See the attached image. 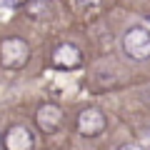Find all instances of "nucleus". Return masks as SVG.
Wrapping results in <instances>:
<instances>
[{"instance_id": "0eeeda50", "label": "nucleus", "mask_w": 150, "mask_h": 150, "mask_svg": "<svg viewBox=\"0 0 150 150\" xmlns=\"http://www.w3.org/2000/svg\"><path fill=\"white\" fill-rule=\"evenodd\" d=\"M25 13L33 20H48L53 15V3L50 0H25Z\"/></svg>"}, {"instance_id": "39448f33", "label": "nucleus", "mask_w": 150, "mask_h": 150, "mask_svg": "<svg viewBox=\"0 0 150 150\" xmlns=\"http://www.w3.org/2000/svg\"><path fill=\"white\" fill-rule=\"evenodd\" d=\"M50 65L58 70H75L83 65V53L73 43H60L50 55Z\"/></svg>"}, {"instance_id": "1a4fd4ad", "label": "nucleus", "mask_w": 150, "mask_h": 150, "mask_svg": "<svg viewBox=\"0 0 150 150\" xmlns=\"http://www.w3.org/2000/svg\"><path fill=\"white\" fill-rule=\"evenodd\" d=\"M118 150H143V148H140L138 143H123V145H120Z\"/></svg>"}, {"instance_id": "6e6552de", "label": "nucleus", "mask_w": 150, "mask_h": 150, "mask_svg": "<svg viewBox=\"0 0 150 150\" xmlns=\"http://www.w3.org/2000/svg\"><path fill=\"white\" fill-rule=\"evenodd\" d=\"M75 3H78L80 8H95L98 3H100V0H75Z\"/></svg>"}, {"instance_id": "423d86ee", "label": "nucleus", "mask_w": 150, "mask_h": 150, "mask_svg": "<svg viewBox=\"0 0 150 150\" xmlns=\"http://www.w3.org/2000/svg\"><path fill=\"white\" fill-rule=\"evenodd\" d=\"M35 138H33V130L28 125H10V128L3 133V148L5 150H33Z\"/></svg>"}, {"instance_id": "7ed1b4c3", "label": "nucleus", "mask_w": 150, "mask_h": 150, "mask_svg": "<svg viewBox=\"0 0 150 150\" xmlns=\"http://www.w3.org/2000/svg\"><path fill=\"white\" fill-rule=\"evenodd\" d=\"M63 108L55 105V103H43V105L35 110V125L43 135H55L60 128H63Z\"/></svg>"}, {"instance_id": "20e7f679", "label": "nucleus", "mask_w": 150, "mask_h": 150, "mask_svg": "<svg viewBox=\"0 0 150 150\" xmlns=\"http://www.w3.org/2000/svg\"><path fill=\"white\" fill-rule=\"evenodd\" d=\"M108 120L105 115H103V110H98V108H85V110H80V115H78V120H75V128H78V133L83 135V138H98V135L105 130Z\"/></svg>"}, {"instance_id": "9d476101", "label": "nucleus", "mask_w": 150, "mask_h": 150, "mask_svg": "<svg viewBox=\"0 0 150 150\" xmlns=\"http://www.w3.org/2000/svg\"><path fill=\"white\" fill-rule=\"evenodd\" d=\"M0 145H3V133H0Z\"/></svg>"}, {"instance_id": "f257e3e1", "label": "nucleus", "mask_w": 150, "mask_h": 150, "mask_svg": "<svg viewBox=\"0 0 150 150\" xmlns=\"http://www.w3.org/2000/svg\"><path fill=\"white\" fill-rule=\"evenodd\" d=\"M30 60V45L23 38L0 40V65L5 70H23Z\"/></svg>"}, {"instance_id": "f03ea898", "label": "nucleus", "mask_w": 150, "mask_h": 150, "mask_svg": "<svg viewBox=\"0 0 150 150\" xmlns=\"http://www.w3.org/2000/svg\"><path fill=\"white\" fill-rule=\"evenodd\" d=\"M123 53L130 60H148L150 58V30L143 25H133L123 35Z\"/></svg>"}]
</instances>
